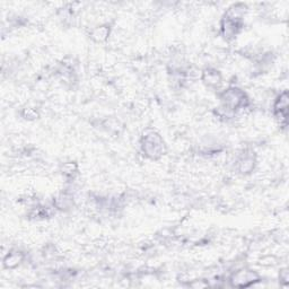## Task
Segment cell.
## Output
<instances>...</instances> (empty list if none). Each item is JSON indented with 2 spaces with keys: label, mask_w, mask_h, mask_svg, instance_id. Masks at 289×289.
<instances>
[{
  "label": "cell",
  "mask_w": 289,
  "mask_h": 289,
  "mask_svg": "<svg viewBox=\"0 0 289 289\" xmlns=\"http://www.w3.org/2000/svg\"><path fill=\"white\" fill-rule=\"evenodd\" d=\"M162 148H163V144L162 141H160L158 136L151 134V136H147L145 138L144 151L148 156H152L154 158V157L160 155V153H162Z\"/></svg>",
  "instance_id": "1"
},
{
  "label": "cell",
  "mask_w": 289,
  "mask_h": 289,
  "mask_svg": "<svg viewBox=\"0 0 289 289\" xmlns=\"http://www.w3.org/2000/svg\"><path fill=\"white\" fill-rule=\"evenodd\" d=\"M255 279H258V276L255 275L254 272L244 271L243 270V271L237 272L234 277H233L232 283H233V285H234V286L246 287L252 283H254Z\"/></svg>",
  "instance_id": "2"
},
{
  "label": "cell",
  "mask_w": 289,
  "mask_h": 289,
  "mask_svg": "<svg viewBox=\"0 0 289 289\" xmlns=\"http://www.w3.org/2000/svg\"><path fill=\"white\" fill-rule=\"evenodd\" d=\"M225 102L232 108L238 107L244 104V94L238 89H228L225 93Z\"/></svg>",
  "instance_id": "3"
},
{
  "label": "cell",
  "mask_w": 289,
  "mask_h": 289,
  "mask_svg": "<svg viewBox=\"0 0 289 289\" xmlns=\"http://www.w3.org/2000/svg\"><path fill=\"white\" fill-rule=\"evenodd\" d=\"M20 261H21V257L18 254H10L7 257V259L5 260V265L7 268H14L15 265L20 264Z\"/></svg>",
  "instance_id": "4"
},
{
  "label": "cell",
  "mask_w": 289,
  "mask_h": 289,
  "mask_svg": "<svg viewBox=\"0 0 289 289\" xmlns=\"http://www.w3.org/2000/svg\"><path fill=\"white\" fill-rule=\"evenodd\" d=\"M206 75H207V78H206V80H208L209 84H217V82H219V80H220L219 75L217 73H215V71H213V73H208Z\"/></svg>",
  "instance_id": "5"
}]
</instances>
